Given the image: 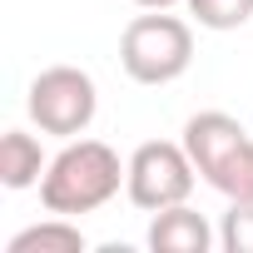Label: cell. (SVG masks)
<instances>
[{
  "label": "cell",
  "mask_w": 253,
  "mask_h": 253,
  "mask_svg": "<svg viewBox=\"0 0 253 253\" xmlns=\"http://www.w3.org/2000/svg\"><path fill=\"white\" fill-rule=\"evenodd\" d=\"M124 179H129V164H119V154L104 139H70L40 179V204L45 213L80 218V213L104 209Z\"/></svg>",
  "instance_id": "1"
},
{
  "label": "cell",
  "mask_w": 253,
  "mask_h": 253,
  "mask_svg": "<svg viewBox=\"0 0 253 253\" xmlns=\"http://www.w3.org/2000/svg\"><path fill=\"white\" fill-rule=\"evenodd\" d=\"M184 149L209 189L223 199H253V134L223 109L189 114L184 124Z\"/></svg>",
  "instance_id": "2"
},
{
  "label": "cell",
  "mask_w": 253,
  "mask_h": 253,
  "mask_svg": "<svg viewBox=\"0 0 253 253\" xmlns=\"http://www.w3.org/2000/svg\"><path fill=\"white\" fill-rule=\"evenodd\" d=\"M119 65L134 84H174L194 65V25L169 10L134 15L119 35Z\"/></svg>",
  "instance_id": "3"
},
{
  "label": "cell",
  "mask_w": 253,
  "mask_h": 253,
  "mask_svg": "<svg viewBox=\"0 0 253 253\" xmlns=\"http://www.w3.org/2000/svg\"><path fill=\"white\" fill-rule=\"evenodd\" d=\"M25 109L40 124V134L80 139L94 124V114H99V89H94L89 70H80V65H50V70H40L30 80Z\"/></svg>",
  "instance_id": "4"
},
{
  "label": "cell",
  "mask_w": 253,
  "mask_h": 253,
  "mask_svg": "<svg viewBox=\"0 0 253 253\" xmlns=\"http://www.w3.org/2000/svg\"><path fill=\"white\" fill-rule=\"evenodd\" d=\"M194 159L184 149V139H144L134 154H129V179H124V194H129L134 209L144 213H159V209H174V204H189L194 194Z\"/></svg>",
  "instance_id": "5"
},
{
  "label": "cell",
  "mask_w": 253,
  "mask_h": 253,
  "mask_svg": "<svg viewBox=\"0 0 253 253\" xmlns=\"http://www.w3.org/2000/svg\"><path fill=\"white\" fill-rule=\"evenodd\" d=\"M213 223L189 209V204H174V209H159L154 223H149V248L154 253H209L213 248Z\"/></svg>",
  "instance_id": "6"
},
{
  "label": "cell",
  "mask_w": 253,
  "mask_h": 253,
  "mask_svg": "<svg viewBox=\"0 0 253 253\" xmlns=\"http://www.w3.org/2000/svg\"><path fill=\"white\" fill-rule=\"evenodd\" d=\"M45 169H50V159H45L40 139L25 134V129H5V139H0V184L20 194V189L40 184Z\"/></svg>",
  "instance_id": "7"
},
{
  "label": "cell",
  "mask_w": 253,
  "mask_h": 253,
  "mask_svg": "<svg viewBox=\"0 0 253 253\" xmlns=\"http://www.w3.org/2000/svg\"><path fill=\"white\" fill-rule=\"evenodd\" d=\"M5 253H84V233H80V223H75V218L50 213L45 223L20 228V233L5 243Z\"/></svg>",
  "instance_id": "8"
},
{
  "label": "cell",
  "mask_w": 253,
  "mask_h": 253,
  "mask_svg": "<svg viewBox=\"0 0 253 253\" xmlns=\"http://www.w3.org/2000/svg\"><path fill=\"white\" fill-rule=\"evenodd\" d=\"M204 30H238L253 20V0H184Z\"/></svg>",
  "instance_id": "9"
},
{
  "label": "cell",
  "mask_w": 253,
  "mask_h": 253,
  "mask_svg": "<svg viewBox=\"0 0 253 253\" xmlns=\"http://www.w3.org/2000/svg\"><path fill=\"white\" fill-rule=\"evenodd\" d=\"M218 243H223V253H253V199H228Z\"/></svg>",
  "instance_id": "10"
},
{
  "label": "cell",
  "mask_w": 253,
  "mask_h": 253,
  "mask_svg": "<svg viewBox=\"0 0 253 253\" xmlns=\"http://www.w3.org/2000/svg\"><path fill=\"white\" fill-rule=\"evenodd\" d=\"M134 5H139V10H174L179 0H134Z\"/></svg>",
  "instance_id": "11"
}]
</instances>
